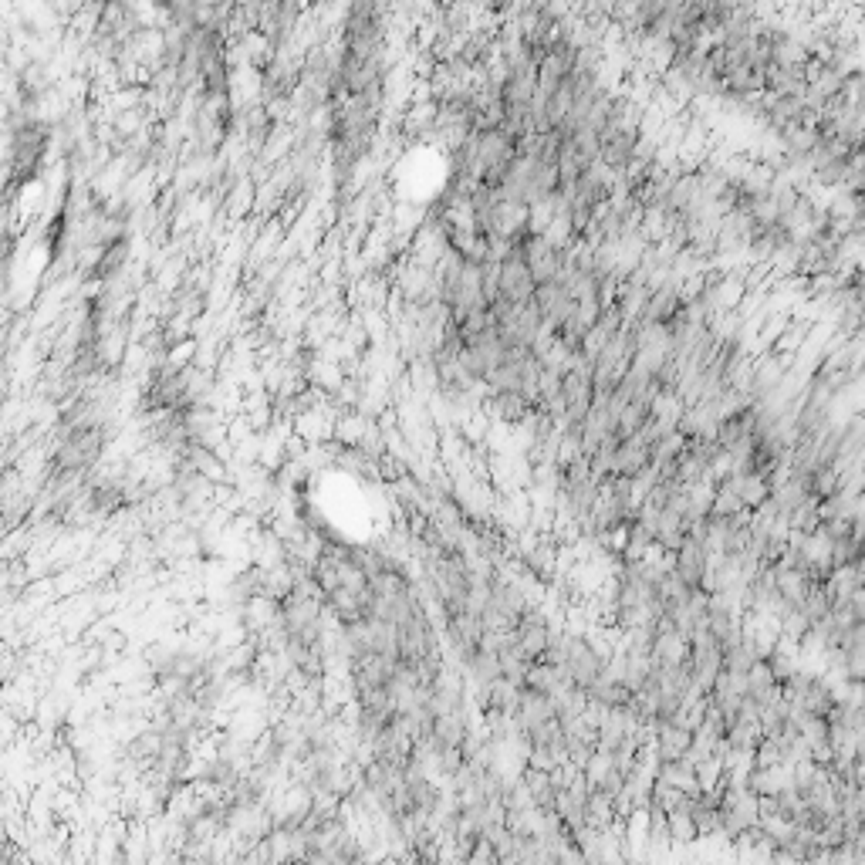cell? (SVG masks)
Returning <instances> with one entry per match:
<instances>
[{
    "mask_svg": "<svg viewBox=\"0 0 865 865\" xmlns=\"http://www.w3.org/2000/svg\"><path fill=\"white\" fill-rule=\"evenodd\" d=\"M534 294V281H531V271L524 264L521 251L511 244V251L501 257V267H497V298L507 301V305L521 308L528 305Z\"/></svg>",
    "mask_w": 865,
    "mask_h": 865,
    "instance_id": "1",
    "label": "cell"
},
{
    "mask_svg": "<svg viewBox=\"0 0 865 865\" xmlns=\"http://www.w3.org/2000/svg\"><path fill=\"white\" fill-rule=\"evenodd\" d=\"M693 747V730L676 724V720H670V724H659L656 730V754L663 764L670 761H683L686 754H690Z\"/></svg>",
    "mask_w": 865,
    "mask_h": 865,
    "instance_id": "2",
    "label": "cell"
}]
</instances>
